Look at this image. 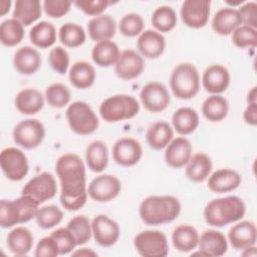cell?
<instances>
[{
    "label": "cell",
    "instance_id": "cell-52",
    "mask_svg": "<svg viewBox=\"0 0 257 257\" xmlns=\"http://www.w3.org/2000/svg\"><path fill=\"white\" fill-rule=\"evenodd\" d=\"M34 255L36 257H56L59 249L56 241L49 235L40 239L36 245Z\"/></svg>",
    "mask_w": 257,
    "mask_h": 257
},
{
    "label": "cell",
    "instance_id": "cell-31",
    "mask_svg": "<svg viewBox=\"0 0 257 257\" xmlns=\"http://www.w3.org/2000/svg\"><path fill=\"white\" fill-rule=\"evenodd\" d=\"M85 162L94 173L103 172L108 165V149L102 141L91 142L85 150Z\"/></svg>",
    "mask_w": 257,
    "mask_h": 257
},
{
    "label": "cell",
    "instance_id": "cell-8",
    "mask_svg": "<svg viewBox=\"0 0 257 257\" xmlns=\"http://www.w3.org/2000/svg\"><path fill=\"white\" fill-rule=\"evenodd\" d=\"M0 166L5 177L13 182L23 180L29 171L28 159L18 148L8 147L0 153Z\"/></svg>",
    "mask_w": 257,
    "mask_h": 257
},
{
    "label": "cell",
    "instance_id": "cell-21",
    "mask_svg": "<svg viewBox=\"0 0 257 257\" xmlns=\"http://www.w3.org/2000/svg\"><path fill=\"white\" fill-rule=\"evenodd\" d=\"M139 53L146 58L156 59L160 57L166 48V38L157 30L148 29L142 32L137 41Z\"/></svg>",
    "mask_w": 257,
    "mask_h": 257
},
{
    "label": "cell",
    "instance_id": "cell-53",
    "mask_svg": "<svg viewBox=\"0 0 257 257\" xmlns=\"http://www.w3.org/2000/svg\"><path fill=\"white\" fill-rule=\"evenodd\" d=\"M243 25L257 28V4L254 1L246 2L237 9Z\"/></svg>",
    "mask_w": 257,
    "mask_h": 257
},
{
    "label": "cell",
    "instance_id": "cell-7",
    "mask_svg": "<svg viewBox=\"0 0 257 257\" xmlns=\"http://www.w3.org/2000/svg\"><path fill=\"white\" fill-rule=\"evenodd\" d=\"M134 246L143 257H166L169 254L167 236L159 230L140 232L134 239Z\"/></svg>",
    "mask_w": 257,
    "mask_h": 257
},
{
    "label": "cell",
    "instance_id": "cell-45",
    "mask_svg": "<svg viewBox=\"0 0 257 257\" xmlns=\"http://www.w3.org/2000/svg\"><path fill=\"white\" fill-rule=\"evenodd\" d=\"M17 224H21V221L15 201L2 199L0 201V226L8 229Z\"/></svg>",
    "mask_w": 257,
    "mask_h": 257
},
{
    "label": "cell",
    "instance_id": "cell-2",
    "mask_svg": "<svg viewBox=\"0 0 257 257\" xmlns=\"http://www.w3.org/2000/svg\"><path fill=\"white\" fill-rule=\"evenodd\" d=\"M181 213V203L171 195L149 196L139 208L141 220L147 225H162L176 220Z\"/></svg>",
    "mask_w": 257,
    "mask_h": 257
},
{
    "label": "cell",
    "instance_id": "cell-40",
    "mask_svg": "<svg viewBox=\"0 0 257 257\" xmlns=\"http://www.w3.org/2000/svg\"><path fill=\"white\" fill-rule=\"evenodd\" d=\"M58 35L60 42L64 46L70 48L79 47L85 42L86 39V34L82 26L71 22L63 24L59 28Z\"/></svg>",
    "mask_w": 257,
    "mask_h": 257
},
{
    "label": "cell",
    "instance_id": "cell-4",
    "mask_svg": "<svg viewBox=\"0 0 257 257\" xmlns=\"http://www.w3.org/2000/svg\"><path fill=\"white\" fill-rule=\"evenodd\" d=\"M170 87L173 94L180 99H190L200 90V74L197 67L190 62L175 66L170 76Z\"/></svg>",
    "mask_w": 257,
    "mask_h": 257
},
{
    "label": "cell",
    "instance_id": "cell-55",
    "mask_svg": "<svg viewBox=\"0 0 257 257\" xmlns=\"http://www.w3.org/2000/svg\"><path fill=\"white\" fill-rule=\"evenodd\" d=\"M71 255L73 256H97V253L91 250L90 248H81L80 250H77L75 252H72Z\"/></svg>",
    "mask_w": 257,
    "mask_h": 257
},
{
    "label": "cell",
    "instance_id": "cell-12",
    "mask_svg": "<svg viewBox=\"0 0 257 257\" xmlns=\"http://www.w3.org/2000/svg\"><path fill=\"white\" fill-rule=\"evenodd\" d=\"M57 192L56 181L52 174L43 172L29 180L22 189L23 195L32 197L39 204L52 199Z\"/></svg>",
    "mask_w": 257,
    "mask_h": 257
},
{
    "label": "cell",
    "instance_id": "cell-56",
    "mask_svg": "<svg viewBox=\"0 0 257 257\" xmlns=\"http://www.w3.org/2000/svg\"><path fill=\"white\" fill-rule=\"evenodd\" d=\"M11 4L12 2L9 0H2L0 2V15L4 16L5 14H7L11 8Z\"/></svg>",
    "mask_w": 257,
    "mask_h": 257
},
{
    "label": "cell",
    "instance_id": "cell-10",
    "mask_svg": "<svg viewBox=\"0 0 257 257\" xmlns=\"http://www.w3.org/2000/svg\"><path fill=\"white\" fill-rule=\"evenodd\" d=\"M121 191L120 181L113 175L102 174L94 179L88 185L87 194L95 202L105 203L115 199Z\"/></svg>",
    "mask_w": 257,
    "mask_h": 257
},
{
    "label": "cell",
    "instance_id": "cell-17",
    "mask_svg": "<svg viewBox=\"0 0 257 257\" xmlns=\"http://www.w3.org/2000/svg\"><path fill=\"white\" fill-rule=\"evenodd\" d=\"M165 149V162L174 169L185 167L192 157V144L186 137L173 139Z\"/></svg>",
    "mask_w": 257,
    "mask_h": 257
},
{
    "label": "cell",
    "instance_id": "cell-46",
    "mask_svg": "<svg viewBox=\"0 0 257 257\" xmlns=\"http://www.w3.org/2000/svg\"><path fill=\"white\" fill-rule=\"evenodd\" d=\"M232 42L239 48L256 47L257 29L246 25H240L232 32Z\"/></svg>",
    "mask_w": 257,
    "mask_h": 257
},
{
    "label": "cell",
    "instance_id": "cell-51",
    "mask_svg": "<svg viewBox=\"0 0 257 257\" xmlns=\"http://www.w3.org/2000/svg\"><path fill=\"white\" fill-rule=\"evenodd\" d=\"M72 2L66 0H45L42 4L46 15L51 18H60L70 10Z\"/></svg>",
    "mask_w": 257,
    "mask_h": 257
},
{
    "label": "cell",
    "instance_id": "cell-29",
    "mask_svg": "<svg viewBox=\"0 0 257 257\" xmlns=\"http://www.w3.org/2000/svg\"><path fill=\"white\" fill-rule=\"evenodd\" d=\"M174 139V131L169 122L159 120L152 123L147 133L146 140L150 148L160 151L165 149Z\"/></svg>",
    "mask_w": 257,
    "mask_h": 257
},
{
    "label": "cell",
    "instance_id": "cell-26",
    "mask_svg": "<svg viewBox=\"0 0 257 257\" xmlns=\"http://www.w3.org/2000/svg\"><path fill=\"white\" fill-rule=\"evenodd\" d=\"M16 109L22 114H35L44 106V96L36 88H24L20 90L14 99Z\"/></svg>",
    "mask_w": 257,
    "mask_h": 257
},
{
    "label": "cell",
    "instance_id": "cell-58",
    "mask_svg": "<svg viewBox=\"0 0 257 257\" xmlns=\"http://www.w3.org/2000/svg\"><path fill=\"white\" fill-rule=\"evenodd\" d=\"M256 254H257V251H256L255 245L243 249V252H242L243 256H256Z\"/></svg>",
    "mask_w": 257,
    "mask_h": 257
},
{
    "label": "cell",
    "instance_id": "cell-33",
    "mask_svg": "<svg viewBox=\"0 0 257 257\" xmlns=\"http://www.w3.org/2000/svg\"><path fill=\"white\" fill-rule=\"evenodd\" d=\"M199 232L194 226L179 225L172 233L174 247L180 252H190L198 247Z\"/></svg>",
    "mask_w": 257,
    "mask_h": 257
},
{
    "label": "cell",
    "instance_id": "cell-23",
    "mask_svg": "<svg viewBox=\"0 0 257 257\" xmlns=\"http://www.w3.org/2000/svg\"><path fill=\"white\" fill-rule=\"evenodd\" d=\"M40 65L41 56L34 47L25 45L15 51L13 66L20 74L31 75L39 69Z\"/></svg>",
    "mask_w": 257,
    "mask_h": 257
},
{
    "label": "cell",
    "instance_id": "cell-20",
    "mask_svg": "<svg viewBox=\"0 0 257 257\" xmlns=\"http://www.w3.org/2000/svg\"><path fill=\"white\" fill-rule=\"evenodd\" d=\"M228 240L236 250H243L256 245L257 228L252 221H241L231 227L228 232Z\"/></svg>",
    "mask_w": 257,
    "mask_h": 257
},
{
    "label": "cell",
    "instance_id": "cell-18",
    "mask_svg": "<svg viewBox=\"0 0 257 257\" xmlns=\"http://www.w3.org/2000/svg\"><path fill=\"white\" fill-rule=\"evenodd\" d=\"M202 84L206 91L211 94L224 92L230 84V72L222 64L208 66L202 75Z\"/></svg>",
    "mask_w": 257,
    "mask_h": 257
},
{
    "label": "cell",
    "instance_id": "cell-57",
    "mask_svg": "<svg viewBox=\"0 0 257 257\" xmlns=\"http://www.w3.org/2000/svg\"><path fill=\"white\" fill-rule=\"evenodd\" d=\"M247 102H257V87L253 86L247 95Z\"/></svg>",
    "mask_w": 257,
    "mask_h": 257
},
{
    "label": "cell",
    "instance_id": "cell-54",
    "mask_svg": "<svg viewBox=\"0 0 257 257\" xmlns=\"http://www.w3.org/2000/svg\"><path fill=\"white\" fill-rule=\"evenodd\" d=\"M243 119L250 125L257 124V102H249L243 112Z\"/></svg>",
    "mask_w": 257,
    "mask_h": 257
},
{
    "label": "cell",
    "instance_id": "cell-47",
    "mask_svg": "<svg viewBox=\"0 0 257 257\" xmlns=\"http://www.w3.org/2000/svg\"><path fill=\"white\" fill-rule=\"evenodd\" d=\"M50 236L56 241L59 249V255H65L70 252L77 246L76 240L73 234L69 231L67 227H60L53 231Z\"/></svg>",
    "mask_w": 257,
    "mask_h": 257
},
{
    "label": "cell",
    "instance_id": "cell-24",
    "mask_svg": "<svg viewBox=\"0 0 257 257\" xmlns=\"http://www.w3.org/2000/svg\"><path fill=\"white\" fill-rule=\"evenodd\" d=\"M87 32L94 42L110 40L115 35L116 22L108 14L92 17L87 23Z\"/></svg>",
    "mask_w": 257,
    "mask_h": 257
},
{
    "label": "cell",
    "instance_id": "cell-43",
    "mask_svg": "<svg viewBox=\"0 0 257 257\" xmlns=\"http://www.w3.org/2000/svg\"><path fill=\"white\" fill-rule=\"evenodd\" d=\"M63 218L62 211L55 205H47L39 208L36 214V223L42 229H50L58 225Z\"/></svg>",
    "mask_w": 257,
    "mask_h": 257
},
{
    "label": "cell",
    "instance_id": "cell-32",
    "mask_svg": "<svg viewBox=\"0 0 257 257\" xmlns=\"http://www.w3.org/2000/svg\"><path fill=\"white\" fill-rule=\"evenodd\" d=\"M199 122V114L192 107H180L172 115L173 126L176 132L182 136H187L195 132Z\"/></svg>",
    "mask_w": 257,
    "mask_h": 257
},
{
    "label": "cell",
    "instance_id": "cell-22",
    "mask_svg": "<svg viewBox=\"0 0 257 257\" xmlns=\"http://www.w3.org/2000/svg\"><path fill=\"white\" fill-rule=\"evenodd\" d=\"M198 247L206 257H220L227 252L228 241L222 232L209 229L199 237Z\"/></svg>",
    "mask_w": 257,
    "mask_h": 257
},
{
    "label": "cell",
    "instance_id": "cell-9",
    "mask_svg": "<svg viewBox=\"0 0 257 257\" xmlns=\"http://www.w3.org/2000/svg\"><path fill=\"white\" fill-rule=\"evenodd\" d=\"M12 136L16 145L26 150H32L39 147L43 142L45 127L36 118H26L14 126Z\"/></svg>",
    "mask_w": 257,
    "mask_h": 257
},
{
    "label": "cell",
    "instance_id": "cell-48",
    "mask_svg": "<svg viewBox=\"0 0 257 257\" xmlns=\"http://www.w3.org/2000/svg\"><path fill=\"white\" fill-rule=\"evenodd\" d=\"M20 214L21 223H26L36 217L39 210V203L28 195H21L14 200Z\"/></svg>",
    "mask_w": 257,
    "mask_h": 257
},
{
    "label": "cell",
    "instance_id": "cell-15",
    "mask_svg": "<svg viewBox=\"0 0 257 257\" xmlns=\"http://www.w3.org/2000/svg\"><path fill=\"white\" fill-rule=\"evenodd\" d=\"M145 69L144 57L134 49L120 51L114 64V72L123 80H132L139 77Z\"/></svg>",
    "mask_w": 257,
    "mask_h": 257
},
{
    "label": "cell",
    "instance_id": "cell-30",
    "mask_svg": "<svg viewBox=\"0 0 257 257\" xmlns=\"http://www.w3.org/2000/svg\"><path fill=\"white\" fill-rule=\"evenodd\" d=\"M95 77L96 73L94 67L85 60L74 62L68 72L70 83L79 89L90 87L94 83Z\"/></svg>",
    "mask_w": 257,
    "mask_h": 257
},
{
    "label": "cell",
    "instance_id": "cell-42",
    "mask_svg": "<svg viewBox=\"0 0 257 257\" xmlns=\"http://www.w3.org/2000/svg\"><path fill=\"white\" fill-rule=\"evenodd\" d=\"M44 97L51 107L62 108L69 103L71 93L66 85L56 82L46 87Z\"/></svg>",
    "mask_w": 257,
    "mask_h": 257
},
{
    "label": "cell",
    "instance_id": "cell-3",
    "mask_svg": "<svg viewBox=\"0 0 257 257\" xmlns=\"http://www.w3.org/2000/svg\"><path fill=\"white\" fill-rule=\"evenodd\" d=\"M246 213L244 201L237 196H227L210 201L204 208V219L213 227H224L241 220Z\"/></svg>",
    "mask_w": 257,
    "mask_h": 257
},
{
    "label": "cell",
    "instance_id": "cell-38",
    "mask_svg": "<svg viewBox=\"0 0 257 257\" xmlns=\"http://www.w3.org/2000/svg\"><path fill=\"white\" fill-rule=\"evenodd\" d=\"M24 35V25L13 17L2 21L0 24V41L4 46L12 47L19 44Z\"/></svg>",
    "mask_w": 257,
    "mask_h": 257
},
{
    "label": "cell",
    "instance_id": "cell-5",
    "mask_svg": "<svg viewBox=\"0 0 257 257\" xmlns=\"http://www.w3.org/2000/svg\"><path fill=\"white\" fill-rule=\"evenodd\" d=\"M140 111V103L130 94H114L99 105V114L106 122H118L134 118Z\"/></svg>",
    "mask_w": 257,
    "mask_h": 257
},
{
    "label": "cell",
    "instance_id": "cell-27",
    "mask_svg": "<svg viewBox=\"0 0 257 257\" xmlns=\"http://www.w3.org/2000/svg\"><path fill=\"white\" fill-rule=\"evenodd\" d=\"M34 243L32 232L26 227H15L7 235V247L16 256L27 255Z\"/></svg>",
    "mask_w": 257,
    "mask_h": 257
},
{
    "label": "cell",
    "instance_id": "cell-35",
    "mask_svg": "<svg viewBox=\"0 0 257 257\" xmlns=\"http://www.w3.org/2000/svg\"><path fill=\"white\" fill-rule=\"evenodd\" d=\"M119 48L112 40H103L96 42L91 50V58L93 62L101 67L114 65L118 56Z\"/></svg>",
    "mask_w": 257,
    "mask_h": 257
},
{
    "label": "cell",
    "instance_id": "cell-13",
    "mask_svg": "<svg viewBox=\"0 0 257 257\" xmlns=\"http://www.w3.org/2000/svg\"><path fill=\"white\" fill-rule=\"evenodd\" d=\"M210 11V0H186L182 3L180 14L186 26L199 29L207 24Z\"/></svg>",
    "mask_w": 257,
    "mask_h": 257
},
{
    "label": "cell",
    "instance_id": "cell-1",
    "mask_svg": "<svg viewBox=\"0 0 257 257\" xmlns=\"http://www.w3.org/2000/svg\"><path fill=\"white\" fill-rule=\"evenodd\" d=\"M55 172L60 182V203L67 211L81 209L87 201L85 166L74 153L61 155L55 164Z\"/></svg>",
    "mask_w": 257,
    "mask_h": 257
},
{
    "label": "cell",
    "instance_id": "cell-6",
    "mask_svg": "<svg viewBox=\"0 0 257 257\" xmlns=\"http://www.w3.org/2000/svg\"><path fill=\"white\" fill-rule=\"evenodd\" d=\"M65 114L70 130L77 135H90L98 128V117L85 101H73L67 106Z\"/></svg>",
    "mask_w": 257,
    "mask_h": 257
},
{
    "label": "cell",
    "instance_id": "cell-14",
    "mask_svg": "<svg viewBox=\"0 0 257 257\" xmlns=\"http://www.w3.org/2000/svg\"><path fill=\"white\" fill-rule=\"evenodd\" d=\"M91 230L94 241L102 247L114 245L119 238V226L106 215L99 214L91 221Z\"/></svg>",
    "mask_w": 257,
    "mask_h": 257
},
{
    "label": "cell",
    "instance_id": "cell-36",
    "mask_svg": "<svg viewBox=\"0 0 257 257\" xmlns=\"http://www.w3.org/2000/svg\"><path fill=\"white\" fill-rule=\"evenodd\" d=\"M229 112V102L221 94H211L202 103V113L212 122L223 120Z\"/></svg>",
    "mask_w": 257,
    "mask_h": 257
},
{
    "label": "cell",
    "instance_id": "cell-25",
    "mask_svg": "<svg viewBox=\"0 0 257 257\" xmlns=\"http://www.w3.org/2000/svg\"><path fill=\"white\" fill-rule=\"evenodd\" d=\"M242 24L241 17L237 9L233 7H224L218 10L212 19V28L215 33L228 36Z\"/></svg>",
    "mask_w": 257,
    "mask_h": 257
},
{
    "label": "cell",
    "instance_id": "cell-34",
    "mask_svg": "<svg viewBox=\"0 0 257 257\" xmlns=\"http://www.w3.org/2000/svg\"><path fill=\"white\" fill-rule=\"evenodd\" d=\"M43 6L39 0H17L14 3L13 18L24 26L37 21L42 14Z\"/></svg>",
    "mask_w": 257,
    "mask_h": 257
},
{
    "label": "cell",
    "instance_id": "cell-28",
    "mask_svg": "<svg viewBox=\"0 0 257 257\" xmlns=\"http://www.w3.org/2000/svg\"><path fill=\"white\" fill-rule=\"evenodd\" d=\"M212 160L205 153L192 155L186 165V176L194 183H202L208 179L212 172Z\"/></svg>",
    "mask_w": 257,
    "mask_h": 257
},
{
    "label": "cell",
    "instance_id": "cell-44",
    "mask_svg": "<svg viewBox=\"0 0 257 257\" xmlns=\"http://www.w3.org/2000/svg\"><path fill=\"white\" fill-rule=\"evenodd\" d=\"M144 18L138 13H127L120 19L118 23L119 32L126 37L140 36L144 31Z\"/></svg>",
    "mask_w": 257,
    "mask_h": 257
},
{
    "label": "cell",
    "instance_id": "cell-39",
    "mask_svg": "<svg viewBox=\"0 0 257 257\" xmlns=\"http://www.w3.org/2000/svg\"><path fill=\"white\" fill-rule=\"evenodd\" d=\"M152 24L155 29L162 32H170L177 25V14L176 11L167 5L159 6L155 9L152 14Z\"/></svg>",
    "mask_w": 257,
    "mask_h": 257
},
{
    "label": "cell",
    "instance_id": "cell-41",
    "mask_svg": "<svg viewBox=\"0 0 257 257\" xmlns=\"http://www.w3.org/2000/svg\"><path fill=\"white\" fill-rule=\"evenodd\" d=\"M66 227L73 234L76 240L77 246L85 244L91 238V235H92L91 222L84 215L74 216L69 220Z\"/></svg>",
    "mask_w": 257,
    "mask_h": 257
},
{
    "label": "cell",
    "instance_id": "cell-50",
    "mask_svg": "<svg viewBox=\"0 0 257 257\" xmlns=\"http://www.w3.org/2000/svg\"><path fill=\"white\" fill-rule=\"evenodd\" d=\"M111 2L107 0H78L74 2V5L88 16L101 15Z\"/></svg>",
    "mask_w": 257,
    "mask_h": 257
},
{
    "label": "cell",
    "instance_id": "cell-49",
    "mask_svg": "<svg viewBox=\"0 0 257 257\" xmlns=\"http://www.w3.org/2000/svg\"><path fill=\"white\" fill-rule=\"evenodd\" d=\"M48 61L55 72L65 74L69 67V54L64 47L55 46L49 51Z\"/></svg>",
    "mask_w": 257,
    "mask_h": 257
},
{
    "label": "cell",
    "instance_id": "cell-16",
    "mask_svg": "<svg viewBox=\"0 0 257 257\" xmlns=\"http://www.w3.org/2000/svg\"><path fill=\"white\" fill-rule=\"evenodd\" d=\"M143 156V148L134 138H120L112 147L113 161L121 167H132L140 162Z\"/></svg>",
    "mask_w": 257,
    "mask_h": 257
},
{
    "label": "cell",
    "instance_id": "cell-11",
    "mask_svg": "<svg viewBox=\"0 0 257 257\" xmlns=\"http://www.w3.org/2000/svg\"><path fill=\"white\" fill-rule=\"evenodd\" d=\"M140 98L144 107L148 111L155 113L165 110L171 102L168 88L159 81L146 83L140 92Z\"/></svg>",
    "mask_w": 257,
    "mask_h": 257
},
{
    "label": "cell",
    "instance_id": "cell-37",
    "mask_svg": "<svg viewBox=\"0 0 257 257\" xmlns=\"http://www.w3.org/2000/svg\"><path fill=\"white\" fill-rule=\"evenodd\" d=\"M31 43L38 48L51 47L56 41L55 26L48 21H40L36 23L29 31Z\"/></svg>",
    "mask_w": 257,
    "mask_h": 257
},
{
    "label": "cell",
    "instance_id": "cell-19",
    "mask_svg": "<svg viewBox=\"0 0 257 257\" xmlns=\"http://www.w3.org/2000/svg\"><path fill=\"white\" fill-rule=\"evenodd\" d=\"M242 182L240 174L232 169L223 168L210 174L208 177V188L210 191L223 194L236 190Z\"/></svg>",
    "mask_w": 257,
    "mask_h": 257
}]
</instances>
